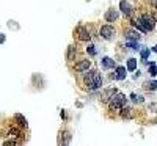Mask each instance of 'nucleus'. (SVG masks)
<instances>
[{"instance_id": "nucleus-9", "label": "nucleus", "mask_w": 157, "mask_h": 146, "mask_svg": "<svg viewBox=\"0 0 157 146\" xmlns=\"http://www.w3.org/2000/svg\"><path fill=\"white\" fill-rule=\"evenodd\" d=\"M118 19V13L115 11V10H109L107 13H105V21L107 22H113V21H116Z\"/></svg>"}, {"instance_id": "nucleus-21", "label": "nucleus", "mask_w": 157, "mask_h": 146, "mask_svg": "<svg viewBox=\"0 0 157 146\" xmlns=\"http://www.w3.org/2000/svg\"><path fill=\"white\" fill-rule=\"evenodd\" d=\"M127 39H137V41H138V33H135V32H127Z\"/></svg>"}, {"instance_id": "nucleus-1", "label": "nucleus", "mask_w": 157, "mask_h": 146, "mask_svg": "<svg viewBox=\"0 0 157 146\" xmlns=\"http://www.w3.org/2000/svg\"><path fill=\"white\" fill-rule=\"evenodd\" d=\"M85 83H86L88 88H91V90L101 88V85H102V77H101L96 71H90V72L85 75Z\"/></svg>"}, {"instance_id": "nucleus-26", "label": "nucleus", "mask_w": 157, "mask_h": 146, "mask_svg": "<svg viewBox=\"0 0 157 146\" xmlns=\"http://www.w3.org/2000/svg\"><path fill=\"white\" fill-rule=\"evenodd\" d=\"M152 3H154V6H157V0H152Z\"/></svg>"}, {"instance_id": "nucleus-20", "label": "nucleus", "mask_w": 157, "mask_h": 146, "mask_svg": "<svg viewBox=\"0 0 157 146\" xmlns=\"http://www.w3.org/2000/svg\"><path fill=\"white\" fill-rule=\"evenodd\" d=\"M130 98H132V101H134L135 104H141V102H143V98H141V96H137L135 93H134V94H130Z\"/></svg>"}, {"instance_id": "nucleus-3", "label": "nucleus", "mask_w": 157, "mask_h": 146, "mask_svg": "<svg viewBox=\"0 0 157 146\" xmlns=\"http://www.w3.org/2000/svg\"><path fill=\"white\" fill-rule=\"evenodd\" d=\"M140 19H141L143 25H145V29H146L148 32L154 30V27H155V21H154V17H151L149 14H143Z\"/></svg>"}, {"instance_id": "nucleus-6", "label": "nucleus", "mask_w": 157, "mask_h": 146, "mask_svg": "<svg viewBox=\"0 0 157 146\" xmlns=\"http://www.w3.org/2000/svg\"><path fill=\"white\" fill-rule=\"evenodd\" d=\"M91 66V63H90V60H83V61H80L78 64H75V71L77 72H83V71H88V68Z\"/></svg>"}, {"instance_id": "nucleus-2", "label": "nucleus", "mask_w": 157, "mask_h": 146, "mask_svg": "<svg viewBox=\"0 0 157 146\" xmlns=\"http://www.w3.org/2000/svg\"><path fill=\"white\" fill-rule=\"evenodd\" d=\"M126 101H127V98L124 96V94H121V93H115V94L112 96V99L109 101L110 104V109L112 110H118V109H123L124 105H126Z\"/></svg>"}, {"instance_id": "nucleus-22", "label": "nucleus", "mask_w": 157, "mask_h": 146, "mask_svg": "<svg viewBox=\"0 0 157 146\" xmlns=\"http://www.w3.org/2000/svg\"><path fill=\"white\" fill-rule=\"evenodd\" d=\"M149 57V49H145V50H141V58L143 60H146Z\"/></svg>"}, {"instance_id": "nucleus-27", "label": "nucleus", "mask_w": 157, "mask_h": 146, "mask_svg": "<svg viewBox=\"0 0 157 146\" xmlns=\"http://www.w3.org/2000/svg\"><path fill=\"white\" fill-rule=\"evenodd\" d=\"M152 50H154V52H155V54H157V46H155V47H152Z\"/></svg>"}, {"instance_id": "nucleus-24", "label": "nucleus", "mask_w": 157, "mask_h": 146, "mask_svg": "<svg viewBox=\"0 0 157 146\" xmlns=\"http://www.w3.org/2000/svg\"><path fill=\"white\" fill-rule=\"evenodd\" d=\"M88 52H90V55H96V50H94V46H88Z\"/></svg>"}, {"instance_id": "nucleus-19", "label": "nucleus", "mask_w": 157, "mask_h": 146, "mask_svg": "<svg viewBox=\"0 0 157 146\" xmlns=\"http://www.w3.org/2000/svg\"><path fill=\"white\" fill-rule=\"evenodd\" d=\"M149 74L151 75H157V64L155 63H151L149 64Z\"/></svg>"}, {"instance_id": "nucleus-25", "label": "nucleus", "mask_w": 157, "mask_h": 146, "mask_svg": "<svg viewBox=\"0 0 157 146\" xmlns=\"http://www.w3.org/2000/svg\"><path fill=\"white\" fill-rule=\"evenodd\" d=\"M3 41H5V36H3L2 33H0V43H3Z\"/></svg>"}, {"instance_id": "nucleus-7", "label": "nucleus", "mask_w": 157, "mask_h": 146, "mask_svg": "<svg viewBox=\"0 0 157 146\" xmlns=\"http://www.w3.org/2000/svg\"><path fill=\"white\" fill-rule=\"evenodd\" d=\"M74 33H78V38H80L82 41H88V39H90L88 30H86V29H83V27H78V29H75V32H74Z\"/></svg>"}, {"instance_id": "nucleus-14", "label": "nucleus", "mask_w": 157, "mask_h": 146, "mask_svg": "<svg viewBox=\"0 0 157 146\" xmlns=\"http://www.w3.org/2000/svg\"><path fill=\"white\" fill-rule=\"evenodd\" d=\"M145 88H146V90H151V91H155V90H157V82H155V80L146 82V83H145Z\"/></svg>"}, {"instance_id": "nucleus-11", "label": "nucleus", "mask_w": 157, "mask_h": 146, "mask_svg": "<svg viewBox=\"0 0 157 146\" xmlns=\"http://www.w3.org/2000/svg\"><path fill=\"white\" fill-rule=\"evenodd\" d=\"M102 66H104V68H107V69H110V68H113V66H115V61L112 58L105 57V58H102Z\"/></svg>"}, {"instance_id": "nucleus-12", "label": "nucleus", "mask_w": 157, "mask_h": 146, "mask_svg": "<svg viewBox=\"0 0 157 146\" xmlns=\"http://www.w3.org/2000/svg\"><path fill=\"white\" fill-rule=\"evenodd\" d=\"M134 25H135V27H137L141 33H148V30L145 29V25H143V22H141V19H140V17H138L137 21H134Z\"/></svg>"}, {"instance_id": "nucleus-18", "label": "nucleus", "mask_w": 157, "mask_h": 146, "mask_svg": "<svg viewBox=\"0 0 157 146\" xmlns=\"http://www.w3.org/2000/svg\"><path fill=\"white\" fill-rule=\"evenodd\" d=\"M127 46H129L130 49H134V50L140 49V47H138V43H137V39H130V41H127Z\"/></svg>"}, {"instance_id": "nucleus-13", "label": "nucleus", "mask_w": 157, "mask_h": 146, "mask_svg": "<svg viewBox=\"0 0 157 146\" xmlns=\"http://www.w3.org/2000/svg\"><path fill=\"white\" fill-rule=\"evenodd\" d=\"M137 69V60L135 58H130L127 61V71H135Z\"/></svg>"}, {"instance_id": "nucleus-4", "label": "nucleus", "mask_w": 157, "mask_h": 146, "mask_svg": "<svg viewBox=\"0 0 157 146\" xmlns=\"http://www.w3.org/2000/svg\"><path fill=\"white\" fill-rule=\"evenodd\" d=\"M101 36L104 39H113L115 36V29L112 27V25H104V27L101 29Z\"/></svg>"}, {"instance_id": "nucleus-8", "label": "nucleus", "mask_w": 157, "mask_h": 146, "mask_svg": "<svg viewBox=\"0 0 157 146\" xmlns=\"http://www.w3.org/2000/svg\"><path fill=\"white\" fill-rule=\"evenodd\" d=\"M126 71H127L126 68L120 66V68H116V74H115L113 77H115V79H118V80H123V79H126V74H127Z\"/></svg>"}, {"instance_id": "nucleus-23", "label": "nucleus", "mask_w": 157, "mask_h": 146, "mask_svg": "<svg viewBox=\"0 0 157 146\" xmlns=\"http://www.w3.org/2000/svg\"><path fill=\"white\" fill-rule=\"evenodd\" d=\"M10 135H11V137H19V130H17V129H11V130H10Z\"/></svg>"}, {"instance_id": "nucleus-15", "label": "nucleus", "mask_w": 157, "mask_h": 146, "mask_svg": "<svg viewBox=\"0 0 157 146\" xmlns=\"http://www.w3.org/2000/svg\"><path fill=\"white\" fill-rule=\"evenodd\" d=\"M14 118H16V121H17V123H19L21 126H24V127L27 126V119H25V118H24L22 115H19V113H17V115H16Z\"/></svg>"}, {"instance_id": "nucleus-17", "label": "nucleus", "mask_w": 157, "mask_h": 146, "mask_svg": "<svg viewBox=\"0 0 157 146\" xmlns=\"http://www.w3.org/2000/svg\"><path fill=\"white\" fill-rule=\"evenodd\" d=\"M130 110H132V109H130V107H126V105H124V107H123V112H121V115H123L124 118H130V116H132Z\"/></svg>"}, {"instance_id": "nucleus-10", "label": "nucleus", "mask_w": 157, "mask_h": 146, "mask_svg": "<svg viewBox=\"0 0 157 146\" xmlns=\"http://www.w3.org/2000/svg\"><path fill=\"white\" fill-rule=\"evenodd\" d=\"M116 93V90H113V88H109V90H105V93L102 94V101L104 102H109L110 99H112V96Z\"/></svg>"}, {"instance_id": "nucleus-16", "label": "nucleus", "mask_w": 157, "mask_h": 146, "mask_svg": "<svg viewBox=\"0 0 157 146\" xmlns=\"http://www.w3.org/2000/svg\"><path fill=\"white\" fill-rule=\"evenodd\" d=\"M74 57H75V47L69 46V49H68V60L71 61V60H74Z\"/></svg>"}, {"instance_id": "nucleus-5", "label": "nucleus", "mask_w": 157, "mask_h": 146, "mask_svg": "<svg viewBox=\"0 0 157 146\" xmlns=\"http://www.w3.org/2000/svg\"><path fill=\"white\" fill-rule=\"evenodd\" d=\"M120 8H121V11H123V14H124V16H127V17L132 16V6H130L129 2H126V0L120 2Z\"/></svg>"}]
</instances>
